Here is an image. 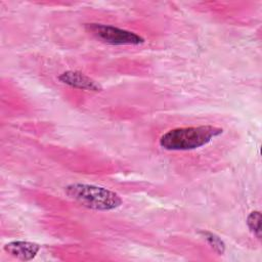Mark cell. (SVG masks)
<instances>
[{"instance_id": "4", "label": "cell", "mask_w": 262, "mask_h": 262, "mask_svg": "<svg viewBox=\"0 0 262 262\" xmlns=\"http://www.w3.org/2000/svg\"><path fill=\"white\" fill-rule=\"evenodd\" d=\"M59 82L70 87L98 92L102 90L101 85L89 76L78 71H67L58 76Z\"/></svg>"}, {"instance_id": "2", "label": "cell", "mask_w": 262, "mask_h": 262, "mask_svg": "<svg viewBox=\"0 0 262 262\" xmlns=\"http://www.w3.org/2000/svg\"><path fill=\"white\" fill-rule=\"evenodd\" d=\"M64 191L70 199L96 211L116 210L123 204L122 198L117 192L97 185L72 183L66 187Z\"/></svg>"}, {"instance_id": "7", "label": "cell", "mask_w": 262, "mask_h": 262, "mask_svg": "<svg viewBox=\"0 0 262 262\" xmlns=\"http://www.w3.org/2000/svg\"><path fill=\"white\" fill-rule=\"evenodd\" d=\"M247 225L257 238L261 237V214L259 211H253L249 214Z\"/></svg>"}, {"instance_id": "5", "label": "cell", "mask_w": 262, "mask_h": 262, "mask_svg": "<svg viewBox=\"0 0 262 262\" xmlns=\"http://www.w3.org/2000/svg\"><path fill=\"white\" fill-rule=\"evenodd\" d=\"M3 249L6 253L16 259L30 261L36 257L40 251V246L36 243L27 241H12L7 243Z\"/></svg>"}, {"instance_id": "6", "label": "cell", "mask_w": 262, "mask_h": 262, "mask_svg": "<svg viewBox=\"0 0 262 262\" xmlns=\"http://www.w3.org/2000/svg\"><path fill=\"white\" fill-rule=\"evenodd\" d=\"M200 233L206 239L208 245L213 249V251H215L218 255H222L225 252V244L217 234L207 230H202Z\"/></svg>"}, {"instance_id": "1", "label": "cell", "mask_w": 262, "mask_h": 262, "mask_svg": "<svg viewBox=\"0 0 262 262\" xmlns=\"http://www.w3.org/2000/svg\"><path fill=\"white\" fill-rule=\"evenodd\" d=\"M222 133V128L213 125L178 127L161 136L160 146L167 150H191L208 144Z\"/></svg>"}, {"instance_id": "3", "label": "cell", "mask_w": 262, "mask_h": 262, "mask_svg": "<svg viewBox=\"0 0 262 262\" xmlns=\"http://www.w3.org/2000/svg\"><path fill=\"white\" fill-rule=\"evenodd\" d=\"M85 29L96 39L111 45H140L144 43V38L140 35L110 25L85 24Z\"/></svg>"}]
</instances>
